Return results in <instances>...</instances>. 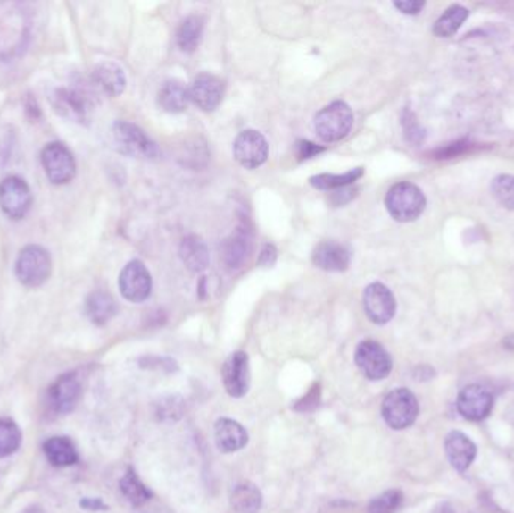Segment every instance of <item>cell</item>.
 <instances>
[{
    "label": "cell",
    "instance_id": "cell-1",
    "mask_svg": "<svg viewBox=\"0 0 514 513\" xmlns=\"http://www.w3.org/2000/svg\"><path fill=\"white\" fill-rule=\"evenodd\" d=\"M427 200L419 186L410 181H402L391 187L386 196V211L400 223H410L419 219L426 209Z\"/></svg>",
    "mask_w": 514,
    "mask_h": 513
},
{
    "label": "cell",
    "instance_id": "cell-2",
    "mask_svg": "<svg viewBox=\"0 0 514 513\" xmlns=\"http://www.w3.org/2000/svg\"><path fill=\"white\" fill-rule=\"evenodd\" d=\"M353 125V112L344 101H334L314 116V131L325 143L346 138Z\"/></svg>",
    "mask_w": 514,
    "mask_h": 513
},
{
    "label": "cell",
    "instance_id": "cell-3",
    "mask_svg": "<svg viewBox=\"0 0 514 513\" xmlns=\"http://www.w3.org/2000/svg\"><path fill=\"white\" fill-rule=\"evenodd\" d=\"M52 274V256L41 246H26L15 262V276L26 288H39Z\"/></svg>",
    "mask_w": 514,
    "mask_h": 513
},
{
    "label": "cell",
    "instance_id": "cell-4",
    "mask_svg": "<svg viewBox=\"0 0 514 513\" xmlns=\"http://www.w3.org/2000/svg\"><path fill=\"white\" fill-rule=\"evenodd\" d=\"M419 405L410 389H395L382 402V417L394 431L410 428L419 417Z\"/></svg>",
    "mask_w": 514,
    "mask_h": 513
},
{
    "label": "cell",
    "instance_id": "cell-5",
    "mask_svg": "<svg viewBox=\"0 0 514 513\" xmlns=\"http://www.w3.org/2000/svg\"><path fill=\"white\" fill-rule=\"evenodd\" d=\"M112 134L116 147L128 157L153 160L160 154L157 143L151 140L148 134L140 127L131 124L128 121L114 122Z\"/></svg>",
    "mask_w": 514,
    "mask_h": 513
},
{
    "label": "cell",
    "instance_id": "cell-6",
    "mask_svg": "<svg viewBox=\"0 0 514 513\" xmlns=\"http://www.w3.org/2000/svg\"><path fill=\"white\" fill-rule=\"evenodd\" d=\"M41 164L48 181L54 186H65L77 173L76 158L70 147L61 142L46 145L41 153Z\"/></svg>",
    "mask_w": 514,
    "mask_h": 513
},
{
    "label": "cell",
    "instance_id": "cell-7",
    "mask_svg": "<svg viewBox=\"0 0 514 513\" xmlns=\"http://www.w3.org/2000/svg\"><path fill=\"white\" fill-rule=\"evenodd\" d=\"M32 191L20 176H6L0 182V209L11 220H21L32 206Z\"/></svg>",
    "mask_w": 514,
    "mask_h": 513
},
{
    "label": "cell",
    "instance_id": "cell-8",
    "mask_svg": "<svg viewBox=\"0 0 514 513\" xmlns=\"http://www.w3.org/2000/svg\"><path fill=\"white\" fill-rule=\"evenodd\" d=\"M355 363L362 375L370 381L386 380L393 371V360H391L390 354L377 341H362L358 345L357 351H355Z\"/></svg>",
    "mask_w": 514,
    "mask_h": 513
},
{
    "label": "cell",
    "instance_id": "cell-9",
    "mask_svg": "<svg viewBox=\"0 0 514 513\" xmlns=\"http://www.w3.org/2000/svg\"><path fill=\"white\" fill-rule=\"evenodd\" d=\"M120 294L131 303H143L153 292V277L142 261H131L120 271Z\"/></svg>",
    "mask_w": 514,
    "mask_h": 513
},
{
    "label": "cell",
    "instance_id": "cell-10",
    "mask_svg": "<svg viewBox=\"0 0 514 513\" xmlns=\"http://www.w3.org/2000/svg\"><path fill=\"white\" fill-rule=\"evenodd\" d=\"M362 303H364L367 318L370 319L373 324L384 325L394 318L397 303H395L393 292L384 283L375 282L367 286Z\"/></svg>",
    "mask_w": 514,
    "mask_h": 513
},
{
    "label": "cell",
    "instance_id": "cell-11",
    "mask_svg": "<svg viewBox=\"0 0 514 513\" xmlns=\"http://www.w3.org/2000/svg\"><path fill=\"white\" fill-rule=\"evenodd\" d=\"M269 147L267 139L256 130H245L235 139L234 157L245 169H257L267 162Z\"/></svg>",
    "mask_w": 514,
    "mask_h": 513
},
{
    "label": "cell",
    "instance_id": "cell-12",
    "mask_svg": "<svg viewBox=\"0 0 514 513\" xmlns=\"http://www.w3.org/2000/svg\"><path fill=\"white\" fill-rule=\"evenodd\" d=\"M224 389L232 398H243L250 389V361L244 351H236L224 361L221 367Z\"/></svg>",
    "mask_w": 514,
    "mask_h": 513
},
{
    "label": "cell",
    "instance_id": "cell-13",
    "mask_svg": "<svg viewBox=\"0 0 514 513\" xmlns=\"http://www.w3.org/2000/svg\"><path fill=\"white\" fill-rule=\"evenodd\" d=\"M457 409L467 420L480 422L492 413L493 396L483 385H468L457 396Z\"/></svg>",
    "mask_w": 514,
    "mask_h": 513
},
{
    "label": "cell",
    "instance_id": "cell-14",
    "mask_svg": "<svg viewBox=\"0 0 514 513\" xmlns=\"http://www.w3.org/2000/svg\"><path fill=\"white\" fill-rule=\"evenodd\" d=\"M190 101H193L200 110L212 112L219 107L223 100L224 85L219 77L210 72H202L195 77L188 89Z\"/></svg>",
    "mask_w": 514,
    "mask_h": 513
},
{
    "label": "cell",
    "instance_id": "cell-15",
    "mask_svg": "<svg viewBox=\"0 0 514 513\" xmlns=\"http://www.w3.org/2000/svg\"><path fill=\"white\" fill-rule=\"evenodd\" d=\"M81 398L80 381L74 374L57 378L48 389V402L56 413L67 414L76 408Z\"/></svg>",
    "mask_w": 514,
    "mask_h": 513
},
{
    "label": "cell",
    "instance_id": "cell-16",
    "mask_svg": "<svg viewBox=\"0 0 514 513\" xmlns=\"http://www.w3.org/2000/svg\"><path fill=\"white\" fill-rule=\"evenodd\" d=\"M311 261L318 268L333 273L346 271L352 261V253L346 246L336 241H322L314 248Z\"/></svg>",
    "mask_w": 514,
    "mask_h": 513
},
{
    "label": "cell",
    "instance_id": "cell-17",
    "mask_svg": "<svg viewBox=\"0 0 514 513\" xmlns=\"http://www.w3.org/2000/svg\"><path fill=\"white\" fill-rule=\"evenodd\" d=\"M252 233L247 228H238L226 240L221 248L223 261L230 270H239L252 256Z\"/></svg>",
    "mask_w": 514,
    "mask_h": 513
},
{
    "label": "cell",
    "instance_id": "cell-18",
    "mask_svg": "<svg viewBox=\"0 0 514 513\" xmlns=\"http://www.w3.org/2000/svg\"><path fill=\"white\" fill-rule=\"evenodd\" d=\"M445 453L448 462L457 471H467L471 467L477 457V446L471 442V438L459 431H452L445 438Z\"/></svg>",
    "mask_w": 514,
    "mask_h": 513
},
{
    "label": "cell",
    "instance_id": "cell-19",
    "mask_svg": "<svg viewBox=\"0 0 514 513\" xmlns=\"http://www.w3.org/2000/svg\"><path fill=\"white\" fill-rule=\"evenodd\" d=\"M217 449L221 453H235L247 446L248 433L243 425L232 418H219L214 428Z\"/></svg>",
    "mask_w": 514,
    "mask_h": 513
},
{
    "label": "cell",
    "instance_id": "cell-20",
    "mask_svg": "<svg viewBox=\"0 0 514 513\" xmlns=\"http://www.w3.org/2000/svg\"><path fill=\"white\" fill-rule=\"evenodd\" d=\"M179 256L191 273H202L210 265V250L197 235H188L182 240Z\"/></svg>",
    "mask_w": 514,
    "mask_h": 513
},
{
    "label": "cell",
    "instance_id": "cell-21",
    "mask_svg": "<svg viewBox=\"0 0 514 513\" xmlns=\"http://www.w3.org/2000/svg\"><path fill=\"white\" fill-rule=\"evenodd\" d=\"M94 81L104 90L105 94L118 97L122 94L127 86V77L122 68L114 63H103L94 70Z\"/></svg>",
    "mask_w": 514,
    "mask_h": 513
},
{
    "label": "cell",
    "instance_id": "cell-22",
    "mask_svg": "<svg viewBox=\"0 0 514 513\" xmlns=\"http://www.w3.org/2000/svg\"><path fill=\"white\" fill-rule=\"evenodd\" d=\"M53 101H54L57 112H61L68 118L76 119V121H85L87 118L89 100L77 90L57 89Z\"/></svg>",
    "mask_w": 514,
    "mask_h": 513
},
{
    "label": "cell",
    "instance_id": "cell-23",
    "mask_svg": "<svg viewBox=\"0 0 514 513\" xmlns=\"http://www.w3.org/2000/svg\"><path fill=\"white\" fill-rule=\"evenodd\" d=\"M44 453L54 467L74 466L79 461V451L68 437H52L44 442Z\"/></svg>",
    "mask_w": 514,
    "mask_h": 513
},
{
    "label": "cell",
    "instance_id": "cell-24",
    "mask_svg": "<svg viewBox=\"0 0 514 513\" xmlns=\"http://www.w3.org/2000/svg\"><path fill=\"white\" fill-rule=\"evenodd\" d=\"M86 314L92 323L104 325L118 314V305L109 292L95 290L86 299Z\"/></svg>",
    "mask_w": 514,
    "mask_h": 513
},
{
    "label": "cell",
    "instance_id": "cell-25",
    "mask_svg": "<svg viewBox=\"0 0 514 513\" xmlns=\"http://www.w3.org/2000/svg\"><path fill=\"white\" fill-rule=\"evenodd\" d=\"M188 101H190L188 89L182 85L181 81H166L158 92V103L162 105V109L170 112V114L184 112L188 105Z\"/></svg>",
    "mask_w": 514,
    "mask_h": 513
},
{
    "label": "cell",
    "instance_id": "cell-26",
    "mask_svg": "<svg viewBox=\"0 0 514 513\" xmlns=\"http://www.w3.org/2000/svg\"><path fill=\"white\" fill-rule=\"evenodd\" d=\"M205 29V20L200 15H190L178 29L177 43L182 52L193 53L199 47Z\"/></svg>",
    "mask_w": 514,
    "mask_h": 513
},
{
    "label": "cell",
    "instance_id": "cell-27",
    "mask_svg": "<svg viewBox=\"0 0 514 513\" xmlns=\"http://www.w3.org/2000/svg\"><path fill=\"white\" fill-rule=\"evenodd\" d=\"M230 503L238 513H257L262 508V492L256 485L245 482L235 488Z\"/></svg>",
    "mask_w": 514,
    "mask_h": 513
},
{
    "label": "cell",
    "instance_id": "cell-28",
    "mask_svg": "<svg viewBox=\"0 0 514 513\" xmlns=\"http://www.w3.org/2000/svg\"><path fill=\"white\" fill-rule=\"evenodd\" d=\"M362 175H364V169L357 167V169L346 172L343 175L322 173V175L311 176L310 184L318 190H340V189H346V187L355 184Z\"/></svg>",
    "mask_w": 514,
    "mask_h": 513
},
{
    "label": "cell",
    "instance_id": "cell-29",
    "mask_svg": "<svg viewBox=\"0 0 514 513\" xmlns=\"http://www.w3.org/2000/svg\"><path fill=\"white\" fill-rule=\"evenodd\" d=\"M469 11L463 8L462 5H452L447 10L444 11V14L436 20L434 26V34L441 38H448L452 35L456 34L457 30L460 29L465 20L468 19Z\"/></svg>",
    "mask_w": 514,
    "mask_h": 513
},
{
    "label": "cell",
    "instance_id": "cell-30",
    "mask_svg": "<svg viewBox=\"0 0 514 513\" xmlns=\"http://www.w3.org/2000/svg\"><path fill=\"white\" fill-rule=\"evenodd\" d=\"M120 491L125 499L134 506H143L153 497V492L143 484L142 480L138 479L137 473L133 468H128L124 477L120 479Z\"/></svg>",
    "mask_w": 514,
    "mask_h": 513
},
{
    "label": "cell",
    "instance_id": "cell-31",
    "mask_svg": "<svg viewBox=\"0 0 514 513\" xmlns=\"http://www.w3.org/2000/svg\"><path fill=\"white\" fill-rule=\"evenodd\" d=\"M21 444V431L11 418H0V458L11 457Z\"/></svg>",
    "mask_w": 514,
    "mask_h": 513
},
{
    "label": "cell",
    "instance_id": "cell-32",
    "mask_svg": "<svg viewBox=\"0 0 514 513\" xmlns=\"http://www.w3.org/2000/svg\"><path fill=\"white\" fill-rule=\"evenodd\" d=\"M492 195L502 208L514 211V176L498 175L492 181Z\"/></svg>",
    "mask_w": 514,
    "mask_h": 513
},
{
    "label": "cell",
    "instance_id": "cell-33",
    "mask_svg": "<svg viewBox=\"0 0 514 513\" xmlns=\"http://www.w3.org/2000/svg\"><path fill=\"white\" fill-rule=\"evenodd\" d=\"M403 503V494L399 490L386 491L367 506V513H395Z\"/></svg>",
    "mask_w": 514,
    "mask_h": 513
},
{
    "label": "cell",
    "instance_id": "cell-34",
    "mask_svg": "<svg viewBox=\"0 0 514 513\" xmlns=\"http://www.w3.org/2000/svg\"><path fill=\"white\" fill-rule=\"evenodd\" d=\"M320 399H322L320 384L319 383H314L311 385V389L300 400H296L295 404H294V409H295L296 413H313V411L319 408Z\"/></svg>",
    "mask_w": 514,
    "mask_h": 513
},
{
    "label": "cell",
    "instance_id": "cell-35",
    "mask_svg": "<svg viewBox=\"0 0 514 513\" xmlns=\"http://www.w3.org/2000/svg\"><path fill=\"white\" fill-rule=\"evenodd\" d=\"M182 402L178 398H167L162 399V404H158L157 416L162 420H173L181 417Z\"/></svg>",
    "mask_w": 514,
    "mask_h": 513
},
{
    "label": "cell",
    "instance_id": "cell-36",
    "mask_svg": "<svg viewBox=\"0 0 514 513\" xmlns=\"http://www.w3.org/2000/svg\"><path fill=\"white\" fill-rule=\"evenodd\" d=\"M140 363L146 369H157L162 372H173L178 369L175 360H171L169 357H149V358H143Z\"/></svg>",
    "mask_w": 514,
    "mask_h": 513
},
{
    "label": "cell",
    "instance_id": "cell-37",
    "mask_svg": "<svg viewBox=\"0 0 514 513\" xmlns=\"http://www.w3.org/2000/svg\"><path fill=\"white\" fill-rule=\"evenodd\" d=\"M296 149H298V157L301 160H307V158L314 157V156L325 151L324 147H319L313 142H307V140H300L296 145Z\"/></svg>",
    "mask_w": 514,
    "mask_h": 513
},
{
    "label": "cell",
    "instance_id": "cell-38",
    "mask_svg": "<svg viewBox=\"0 0 514 513\" xmlns=\"http://www.w3.org/2000/svg\"><path fill=\"white\" fill-rule=\"evenodd\" d=\"M394 6L400 13L406 15H417L419 11L423 10L426 6V2H419V0H405V2H394Z\"/></svg>",
    "mask_w": 514,
    "mask_h": 513
},
{
    "label": "cell",
    "instance_id": "cell-39",
    "mask_svg": "<svg viewBox=\"0 0 514 513\" xmlns=\"http://www.w3.org/2000/svg\"><path fill=\"white\" fill-rule=\"evenodd\" d=\"M277 261V248L272 246V244H267L265 248H262V252L259 255V265L261 266H269L274 265Z\"/></svg>",
    "mask_w": 514,
    "mask_h": 513
}]
</instances>
